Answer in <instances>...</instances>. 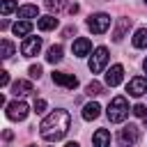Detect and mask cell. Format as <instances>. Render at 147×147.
<instances>
[{
	"instance_id": "obj_1",
	"label": "cell",
	"mask_w": 147,
	"mask_h": 147,
	"mask_svg": "<svg viewBox=\"0 0 147 147\" xmlns=\"http://www.w3.org/2000/svg\"><path fill=\"white\" fill-rule=\"evenodd\" d=\"M69 124H71L69 113H67V110H62V108H55L51 115H46V117H44V122H41V126H39V133H41V138H44V140L55 142V140H62V138L67 136Z\"/></svg>"
},
{
	"instance_id": "obj_2",
	"label": "cell",
	"mask_w": 147,
	"mask_h": 147,
	"mask_svg": "<svg viewBox=\"0 0 147 147\" xmlns=\"http://www.w3.org/2000/svg\"><path fill=\"white\" fill-rule=\"evenodd\" d=\"M106 115H108V119L110 122H124L126 117H129V103H126V99L124 96H115L110 103H108V110H106Z\"/></svg>"
},
{
	"instance_id": "obj_3",
	"label": "cell",
	"mask_w": 147,
	"mask_h": 147,
	"mask_svg": "<svg viewBox=\"0 0 147 147\" xmlns=\"http://www.w3.org/2000/svg\"><path fill=\"white\" fill-rule=\"evenodd\" d=\"M106 64H108V48H106V46L94 48V53L90 55V62H87L90 71H92V74H101V71L106 69Z\"/></svg>"
},
{
	"instance_id": "obj_4",
	"label": "cell",
	"mask_w": 147,
	"mask_h": 147,
	"mask_svg": "<svg viewBox=\"0 0 147 147\" xmlns=\"http://www.w3.org/2000/svg\"><path fill=\"white\" fill-rule=\"evenodd\" d=\"M87 28H90L94 34H103V32L110 28V16H108V14H103V11L92 14V16L87 18Z\"/></svg>"
},
{
	"instance_id": "obj_5",
	"label": "cell",
	"mask_w": 147,
	"mask_h": 147,
	"mask_svg": "<svg viewBox=\"0 0 147 147\" xmlns=\"http://www.w3.org/2000/svg\"><path fill=\"white\" fill-rule=\"evenodd\" d=\"M28 113H30V108H28L25 101H11V103H7V117L14 119V122H23L28 117Z\"/></svg>"
},
{
	"instance_id": "obj_6",
	"label": "cell",
	"mask_w": 147,
	"mask_h": 147,
	"mask_svg": "<svg viewBox=\"0 0 147 147\" xmlns=\"http://www.w3.org/2000/svg\"><path fill=\"white\" fill-rule=\"evenodd\" d=\"M138 138H140V131H138L136 124H126V126L119 131V145H122V147H133V145L138 142Z\"/></svg>"
},
{
	"instance_id": "obj_7",
	"label": "cell",
	"mask_w": 147,
	"mask_h": 147,
	"mask_svg": "<svg viewBox=\"0 0 147 147\" xmlns=\"http://www.w3.org/2000/svg\"><path fill=\"white\" fill-rule=\"evenodd\" d=\"M39 51H41V37H25V41L21 44V53L25 57H34L39 55Z\"/></svg>"
},
{
	"instance_id": "obj_8",
	"label": "cell",
	"mask_w": 147,
	"mask_h": 147,
	"mask_svg": "<svg viewBox=\"0 0 147 147\" xmlns=\"http://www.w3.org/2000/svg\"><path fill=\"white\" fill-rule=\"evenodd\" d=\"M126 92H129L131 96H142V94H147V78H142V76L131 78L129 85H126Z\"/></svg>"
},
{
	"instance_id": "obj_9",
	"label": "cell",
	"mask_w": 147,
	"mask_h": 147,
	"mask_svg": "<svg viewBox=\"0 0 147 147\" xmlns=\"http://www.w3.org/2000/svg\"><path fill=\"white\" fill-rule=\"evenodd\" d=\"M53 83L55 85H62L67 90H76L78 87V78L71 76V74H62V71H53Z\"/></svg>"
},
{
	"instance_id": "obj_10",
	"label": "cell",
	"mask_w": 147,
	"mask_h": 147,
	"mask_svg": "<svg viewBox=\"0 0 147 147\" xmlns=\"http://www.w3.org/2000/svg\"><path fill=\"white\" fill-rule=\"evenodd\" d=\"M122 78H124V67H122V64H113V67L106 71V85H110V87L119 85Z\"/></svg>"
},
{
	"instance_id": "obj_11",
	"label": "cell",
	"mask_w": 147,
	"mask_h": 147,
	"mask_svg": "<svg viewBox=\"0 0 147 147\" xmlns=\"http://www.w3.org/2000/svg\"><path fill=\"white\" fill-rule=\"evenodd\" d=\"M71 51H74V55H76V57L90 55V51H92V41H90V39H85V37H80V39H76V41H74Z\"/></svg>"
},
{
	"instance_id": "obj_12",
	"label": "cell",
	"mask_w": 147,
	"mask_h": 147,
	"mask_svg": "<svg viewBox=\"0 0 147 147\" xmlns=\"http://www.w3.org/2000/svg\"><path fill=\"white\" fill-rule=\"evenodd\" d=\"M129 30H131V18H119L117 25H115V30H113V39L115 41H122Z\"/></svg>"
},
{
	"instance_id": "obj_13",
	"label": "cell",
	"mask_w": 147,
	"mask_h": 147,
	"mask_svg": "<svg viewBox=\"0 0 147 147\" xmlns=\"http://www.w3.org/2000/svg\"><path fill=\"white\" fill-rule=\"evenodd\" d=\"M92 145L94 147H110V131L108 129H96L92 136Z\"/></svg>"
},
{
	"instance_id": "obj_14",
	"label": "cell",
	"mask_w": 147,
	"mask_h": 147,
	"mask_svg": "<svg viewBox=\"0 0 147 147\" xmlns=\"http://www.w3.org/2000/svg\"><path fill=\"white\" fill-rule=\"evenodd\" d=\"M99 115H101V106H99L96 101H90V103L83 106V119L92 122V119H96Z\"/></svg>"
},
{
	"instance_id": "obj_15",
	"label": "cell",
	"mask_w": 147,
	"mask_h": 147,
	"mask_svg": "<svg viewBox=\"0 0 147 147\" xmlns=\"http://www.w3.org/2000/svg\"><path fill=\"white\" fill-rule=\"evenodd\" d=\"M11 92H14L16 96L30 94V92H32V83H30V80H16V83L11 85Z\"/></svg>"
},
{
	"instance_id": "obj_16",
	"label": "cell",
	"mask_w": 147,
	"mask_h": 147,
	"mask_svg": "<svg viewBox=\"0 0 147 147\" xmlns=\"http://www.w3.org/2000/svg\"><path fill=\"white\" fill-rule=\"evenodd\" d=\"M37 14H39L37 5H23V7H18V18H23V21H28V18H34Z\"/></svg>"
},
{
	"instance_id": "obj_17",
	"label": "cell",
	"mask_w": 147,
	"mask_h": 147,
	"mask_svg": "<svg viewBox=\"0 0 147 147\" xmlns=\"http://www.w3.org/2000/svg\"><path fill=\"white\" fill-rule=\"evenodd\" d=\"M37 25H39V30H44V32H48V30H53V28H57V18L55 16H41L39 21H37Z\"/></svg>"
},
{
	"instance_id": "obj_18",
	"label": "cell",
	"mask_w": 147,
	"mask_h": 147,
	"mask_svg": "<svg viewBox=\"0 0 147 147\" xmlns=\"http://www.w3.org/2000/svg\"><path fill=\"white\" fill-rule=\"evenodd\" d=\"M133 46L136 48H147V28H138L133 34Z\"/></svg>"
},
{
	"instance_id": "obj_19",
	"label": "cell",
	"mask_w": 147,
	"mask_h": 147,
	"mask_svg": "<svg viewBox=\"0 0 147 147\" xmlns=\"http://www.w3.org/2000/svg\"><path fill=\"white\" fill-rule=\"evenodd\" d=\"M62 53H64V51H62V46H60V44H55V46H51V48H48L46 60H48L51 64H55V62H60V60H62Z\"/></svg>"
},
{
	"instance_id": "obj_20",
	"label": "cell",
	"mask_w": 147,
	"mask_h": 147,
	"mask_svg": "<svg viewBox=\"0 0 147 147\" xmlns=\"http://www.w3.org/2000/svg\"><path fill=\"white\" fill-rule=\"evenodd\" d=\"M30 30H32V23H30V21H18V23H14V34H16V37H25V34H30Z\"/></svg>"
},
{
	"instance_id": "obj_21",
	"label": "cell",
	"mask_w": 147,
	"mask_h": 147,
	"mask_svg": "<svg viewBox=\"0 0 147 147\" xmlns=\"http://www.w3.org/2000/svg\"><path fill=\"white\" fill-rule=\"evenodd\" d=\"M0 48H2V60H9V57L14 55V44H11L9 39H2V41H0Z\"/></svg>"
},
{
	"instance_id": "obj_22",
	"label": "cell",
	"mask_w": 147,
	"mask_h": 147,
	"mask_svg": "<svg viewBox=\"0 0 147 147\" xmlns=\"http://www.w3.org/2000/svg\"><path fill=\"white\" fill-rule=\"evenodd\" d=\"M85 92H87L90 96H99V94L103 92V85H101L99 80H92V83H87V87H85Z\"/></svg>"
},
{
	"instance_id": "obj_23",
	"label": "cell",
	"mask_w": 147,
	"mask_h": 147,
	"mask_svg": "<svg viewBox=\"0 0 147 147\" xmlns=\"http://www.w3.org/2000/svg\"><path fill=\"white\" fill-rule=\"evenodd\" d=\"M46 7L51 11H62L67 7V0H46Z\"/></svg>"
},
{
	"instance_id": "obj_24",
	"label": "cell",
	"mask_w": 147,
	"mask_h": 147,
	"mask_svg": "<svg viewBox=\"0 0 147 147\" xmlns=\"http://www.w3.org/2000/svg\"><path fill=\"white\" fill-rule=\"evenodd\" d=\"M16 9V0H2V7H0V11L7 16V14H11Z\"/></svg>"
},
{
	"instance_id": "obj_25",
	"label": "cell",
	"mask_w": 147,
	"mask_h": 147,
	"mask_svg": "<svg viewBox=\"0 0 147 147\" xmlns=\"http://www.w3.org/2000/svg\"><path fill=\"white\" fill-rule=\"evenodd\" d=\"M131 113H133V115H136V117H142V119H145V117H147V108H145V106H142V103H136V106H133V108H131Z\"/></svg>"
},
{
	"instance_id": "obj_26",
	"label": "cell",
	"mask_w": 147,
	"mask_h": 147,
	"mask_svg": "<svg viewBox=\"0 0 147 147\" xmlns=\"http://www.w3.org/2000/svg\"><path fill=\"white\" fill-rule=\"evenodd\" d=\"M28 74H30V78H37V80H39V78H41V67H39V64H32V67L28 69Z\"/></svg>"
},
{
	"instance_id": "obj_27",
	"label": "cell",
	"mask_w": 147,
	"mask_h": 147,
	"mask_svg": "<svg viewBox=\"0 0 147 147\" xmlns=\"http://www.w3.org/2000/svg\"><path fill=\"white\" fill-rule=\"evenodd\" d=\"M44 110H46V101L44 99H37L34 101V113H44Z\"/></svg>"
},
{
	"instance_id": "obj_28",
	"label": "cell",
	"mask_w": 147,
	"mask_h": 147,
	"mask_svg": "<svg viewBox=\"0 0 147 147\" xmlns=\"http://www.w3.org/2000/svg\"><path fill=\"white\" fill-rule=\"evenodd\" d=\"M0 74H2V76H0V85H2V87L9 85V74H7V71H0Z\"/></svg>"
},
{
	"instance_id": "obj_29",
	"label": "cell",
	"mask_w": 147,
	"mask_h": 147,
	"mask_svg": "<svg viewBox=\"0 0 147 147\" xmlns=\"http://www.w3.org/2000/svg\"><path fill=\"white\" fill-rule=\"evenodd\" d=\"M74 32H76V28H74V25H69V28H64V37H71Z\"/></svg>"
},
{
	"instance_id": "obj_30",
	"label": "cell",
	"mask_w": 147,
	"mask_h": 147,
	"mask_svg": "<svg viewBox=\"0 0 147 147\" xmlns=\"http://www.w3.org/2000/svg\"><path fill=\"white\" fill-rule=\"evenodd\" d=\"M67 9H69V14H76V11H78V5H69Z\"/></svg>"
},
{
	"instance_id": "obj_31",
	"label": "cell",
	"mask_w": 147,
	"mask_h": 147,
	"mask_svg": "<svg viewBox=\"0 0 147 147\" xmlns=\"http://www.w3.org/2000/svg\"><path fill=\"white\" fill-rule=\"evenodd\" d=\"M64 147H80V145H78V142H67Z\"/></svg>"
},
{
	"instance_id": "obj_32",
	"label": "cell",
	"mask_w": 147,
	"mask_h": 147,
	"mask_svg": "<svg viewBox=\"0 0 147 147\" xmlns=\"http://www.w3.org/2000/svg\"><path fill=\"white\" fill-rule=\"evenodd\" d=\"M142 69H145V74H147V57H145V62H142Z\"/></svg>"
},
{
	"instance_id": "obj_33",
	"label": "cell",
	"mask_w": 147,
	"mask_h": 147,
	"mask_svg": "<svg viewBox=\"0 0 147 147\" xmlns=\"http://www.w3.org/2000/svg\"><path fill=\"white\" fill-rule=\"evenodd\" d=\"M142 124H145V126H147V117H145V119H142Z\"/></svg>"
},
{
	"instance_id": "obj_34",
	"label": "cell",
	"mask_w": 147,
	"mask_h": 147,
	"mask_svg": "<svg viewBox=\"0 0 147 147\" xmlns=\"http://www.w3.org/2000/svg\"><path fill=\"white\" fill-rule=\"evenodd\" d=\"M28 147H34V145H28Z\"/></svg>"
},
{
	"instance_id": "obj_35",
	"label": "cell",
	"mask_w": 147,
	"mask_h": 147,
	"mask_svg": "<svg viewBox=\"0 0 147 147\" xmlns=\"http://www.w3.org/2000/svg\"><path fill=\"white\" fill-rule=\"evenodd\" d=\"M145 5H147V0H145Z\"/></svg>"
}]
</instances>
